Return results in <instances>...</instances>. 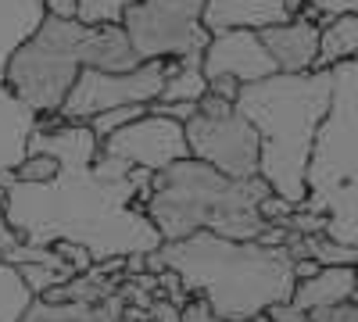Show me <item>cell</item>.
I'll use <instances>...</instances> for the list:
<instances>
[{"mask_svg":"<svg viewBox=\"0 0 358 322\" xmlns=\"http://www.w3.org/2000/svg\"><path fill=\"white\" fill-rule=\"evenodd\" d=\"M0 197H4V190H0Z\"/></svg>","mask_w":358,"mask_h":322,"instance_id":"4dcf8cb0","label":"cell"},{"mask_svg":"<svg viewBox=\"0 0 358 322\" xmlns=\"http://www.w3.org/2000/svg\"><path fill=\"white\" fill-rule=\"evenodd\" d=\"M201 11L204 0H129L122 29L140 61L201 57L208 47Z\"/></svg>","mask_w":358,"mask_h":322,"instance_id":"52a82bcc","label":"cell"},{"mask_svg":"<svg viewBox=\"0 0 358 322\" xmlns=\"http://www.w3.org/2000/svg\"><path fill=\"white\" fill-rule=\"evenodd\" d=\"M43 11L57 18H76V0H43Z\"/></svg>","mask_w":358,"mask_h":322,"instance_id":"f1b7e54d","label":"cell"},{"mask_svg":"<svg viewBox=\"0 0 358 322\" xmlns=\"http://www.w3.org/2000/svg\"><path fill=\"white\" fill-rule=\"evenodd\" d=\"M201 72L204 79L233 75L236 82H258L276 72V61L268 57L262 36L255 29H229V33L208 36V47L201 54Z\"/></svg>","mask_w":358,"mask_h":322,"instance_id":"8fae6325","label":"cell"},{"mask_svg":"<svg viewBox=\"0 0 358 322\" xmlns=\"http://www.w3.org/2000/svg\"><path fill=\"white\" fill-rule=\"evenodd\" d=\"M33 129H36V115L0 82V172H11L25 158V143Z\"/></svg>","mask_w":358,"mask_h":322,"instance_id":"2e32d148","label":"cell"},{"mask_svg":"<svg viewBox=\"0 0 358 322\" xmlns=\"http://www.w3.org/2000/svg\"><path fill=\"white\" fill-rule=\"evenodd\" d=\"M183 133H187L190 158L219 168L222 175H233V180L258 175L262 143L255 126L236 111V104L226 111H194L183 122Z\"/></svg>","mask_w":358,"mask_h":322,"instance_id":"9c48e42d","label":"cell"},{"mask_svg":"<svg viewBox=\"0 0 358 322\" xmlns=\"http://www.w3.org/2000/svg\"><path fill=\"white\" fill-rule=\"evenodd\" d=\"M101 151L118 158V161H126L129 168H143V172H162L165 165H172L179 158H190L183 122L155 111L151 104H147L143 115H136L133 122H126L122 129L104 136Z\"/></svg>","mask_w":358,"mask_h":322,"instance_id":"30bf717a","label":"cell"},{"mask_svg":"<svg viewBox=\"0 0 358 322\" xmlns=\"http://www.w3.org/2000/svg\"><path fill=\"white\" fill-rule=\"evenodd\" d=\"M126 301L118 298V290L101 301V305H90V301H43L33 298V305L25 308V315L18 322H118Z\"/></svg>","mask_w":358,"mask_h":322,"instance_id":"e0dca14e","label":"cell"},{"mask_svg":"<svg viewBox=\"0 0 358 322\" xmlns=\"http://www.w3.org/2000/svg\"><path fill=\"white\" fill-rule=\"evenodd\" d=\"M83 36H86V25L79 18H57L43 11L36 29L11 50L0 82L36 119L57 115L65 94L72 90V82L83 68V57H79Z\"/></svg>","mask_w":358,"mask_h":322,"instance_id":"8992f818","label":"cell"},{"mask_svg":"<svg viewBox=\"0 0 358 322\" xmlns=\"http://www.w3.org/2000/svg\"><path fill=\"white\" fill-rule=\"evenodd\" d=\"M169 61H140L129 72H101V68H79L72 90L62 101L57 119L65 122H90L94 115L129 104H155L165 82Z\"/></svg>","mask_w":358,"mask_h":322,"instance_id":"ba28073f","label":"cell"},{"mask_svg":"<svg viewBox=\"0 0 358 322\" xmlns=\"http://www.w3.org/2000/svg\"><path fill=\"white\" fill-rule=\"evenodd\" d=\"M129 0H76V18L83 25H122Z\"/></svg>","mask_w":358,"mask_h":322,"instance_id":"7402d4cb","label":"cell"},{"mask_svg":"<svg viewBox=\"0 0 358 322\" xmlns=\"http://www.w3.org/2000/svg\"><path fill=\"white\" fill-rule=\"evenodd\" d=\"M97 147L86 122H65L57 115L36 119L25 154L43 151L57 161V172L43 183H18L0 172V212L18 240L33 247L76 244L90 261L147 254L162 244L158 229L143 215L151 172L108 175L97 168Z\"/></svg>","mask_w":358,"mask_h":322,"instance_id":"6da1fadb","label":"cell"},{"mask_svg":"<svg viewBox=\"0 0 358 322\" xmlns=\"http://www.w3.org/2000/svg\"><path fill=\"white\" fill-rule=\"evenodd\" d=\"M79 57L83 68H101V72H129L140 65L122 25H86Z\"/></svg>","mask_w":358,"mask_h":322,"instance_id":"9a60e30c","label":"cell"},{"mask_svg":"<svg viewBox=\"0 0 358 322\" xmlns=\"http://www.w3.org/2000/svg\"><path fill=\"white\" fill-rule=\"evenodd\" d=\"M208 90V79L201 72V57H176L165 68V82L155 104H197Z\"/></svg>","mask_w":358,"mask_h":322,"instance_id":"ffe728a7","label":"cell"},{"mask_svg":"<svg viewBox=\"0 0 358 322\" xmlns=\"http://www.w3.org/2000/svg\"><path fill=\"white\" fill-rule=\"evenodd\" d=\"M308 322H358V294L344 305L322 308V312H308Z\"/></svg>","mask_w":358,"mask_h":322,"instance_id":"d4e9b609","label":"cell"},{"mask_svg":"<svg viewBox=\"0 0 358 322\" xmlns=\"http://www.w3.org/2000/svg\"><path fill=\"white\" fill-rule=\"evenodd\" d=\"M143 108L147 104H129V108H111V111H101V115H94L86 126L94 129V136L97 140H104V136H111L115 129H122L126 122H133L136 115H143Z\"/></svg>","mask_w":358,"mask_h":322,"instance_id":"603a6c76","label":"cell"},{"mask_svg":"<svg viewBox=\"0 0 358 322\" xmlns=\"http://www.w3.org/2000/svg\"><path fill=\"white\" fill-rule=\"evenodd\" d=\"M179 315H147V322H176Z\"/></svg>","mask_w":358,"mask_h":322,"instance_id":"f546056e","label":"cell"},{"mask_svg":"<svg viewBox=\"0 0 358 322\" xmlns=\"http://www.w3.org/2000/svg\"><path fill=\"white\" fill-rule=\"evenodd\" d=\"M344 11H355V15H358V0H305L297 15H305V18H312V22H322V18L344 15Z\"/></svg>","mask_w":358,"mask_h":322,"instance_id":"cb8c5ba5","label":"cell"},{"mask_svg":"<svg viewBox=\"0 0 358 322\" xmlns=\"http://www.w3.org/2000/svg\"><path fill=\"white\" fill-rule=\"evenodd\" d=\"M147 272L172 269L190 298H204L222 322H244L294 294V258L287 247L229 240L197 229L183 240H162L143 254Z\"/></svg>","mask_w":358,"mask_h":322,"instance_id":"7a4b0ae2","label":"cell"},{"mask_svg":"<svg viewBox=\"0 0 358 322\" xmlns=\"http://www.w3.org/2000/svg\"><path fill=\"white\" fill-rule=\"evenodd\" d=\"M334 101V72H273L258 82H244L236 111L258 133V175L287 204H301L308 193V158L315 133Z\"/></svg>","mask_w":358,"mask_h":322,"instance_id":"3957f363","label":"cell"},{"mask_svg":"<svg viewBox=\"0 0 358 322\" xmlns=\"http://www.w3.org/2000/svg\"><path fill=\"white\" fill-rule=\"evenodd\" d=\"M29 305H33V290L25 286L22 272L0 261V322H18Z\"/></svg>","mask_w":358,"mask_h":322,"instance_id":"44dd1931","label":"cell"},{"mask_svg":"<svg viewBox=\"0 0 358 322\" xmlns=\"http://www.w3.org/2000/svg\"><path fill=\"white\" fill-rule=\"evenodd\" d=\"M265 315L273 319V322H308V315H305V312H297L290 301H280V305H273V308H268Z\"/></svg>","mask_w":358,"mask_h":322,"instance_id":"4316f807","label":"cell"},{"mask_svg":"<svg viewBox=\"0 0 358 322\" xmlns=\"http://www.w3.org/2000/svg\"><path fill=\"white\" fill-rule=\"evenodd\" d=\"M358 54V15H330L319 22V54H315V68H334L348 57Z\"/></svg>","mask_w":358,"mask_h":322,"instance_id":"ac0fdd59","label":"cell"},{"mask_svg":"<svg viewBox=\"0 0 358 322\" xmlns=\"http://www.w3.org/2000/svg\"><path fill=\"white\" fill-rule=\"evenodd\" d=\"M355 294H358V265H319L312 276L294 283L290 305L308 315V312L344 305Z\"/></svg>","mask_w":358,"mask_h":322,"instance_id":"5bb4252c","label":"cell"},{"mask_svg":"<svg viewBox=\"0 0 358 322\" xmlns=\"http://www.w3.org/2000/svg\"><path fill=\"white\" fill-rule=\"evenodd\" d=\"M258 36L268 50V57L276 61V72H312L315 54H319V22L294 15L280 25L258 29Z\"/></svg>","mask_w":358,"mask_h":322,"instance_id":"4fadbf2b","label":"cell"},{"mask_svg":"<svg viewBox=\"0 0 358 322\" xmlns=\"http://www.w3.org/2000/svg\"><path fill=\"white\" fill-rule=\"evenodd\" d=\"M273 193L262 175L233 180L197 158H179L162 172H151L143 197V215L162 240H183L197 229L229 240H258L265 219L258 204Z\"/></svg>","mask_w":358,"mask_h":322,"instance_id":"277c9868","label":"cell"},{"mask_svg":"<svg viewBox=\"0 0 358 322\" xmlns=\"http://www.w3.org/2000/svg\"><path fill=\"white\" fill-rule=\"evenodd\" d=\"M43 18V0H0V79L11 50L33 33Z\"/></svg>","mask_w":358,"mask_h":322,"instance_id":"d6986e66","label":"cell"},{"mask_svg":"<svg viewBox=\"0 0 358 322\" xmlns=\"http://www.w3.org/2000/svg\"><path fill=\"white\" fill-rule=\"evenodd\" d=\"M330 72L334 101L312 143L301 208L326 219V237L358 247V54Z\"/></svg>","mask_w":358,"mask_h":322,"instance_id":"5b68a950","label":"cell"},{"mask_svg":"<svg viewBox=\"0 0 358 322\" xmlns=\"http://www.w3.org/2000/svg\"><path fill=\"white\" fill-rule=\"evenodd\" d=\"M305 0H204L201 25L208 36L229 33V29H268L294 18Z\"/></svg>","mask_w":358,"mask_h":322,"instance_id":"7c38bea8","label":"cell"},{"mask_svg":"<svg viewBox=\"0 0 358 322\" xmlns=\"http://www.w3.org/2000/svg\"><path fill=\"white\" fill-rule=\"evenodd\" d=\"M176 322H222V319L208 308L204 298H187V305L179 308V319Z\"/></svg>","mask_w":358,"mask_h":322,"instance_id":"484cf974","label":"cell"},{"mask_svg":"<svg viewBox=\"0 0 358 322\" xmlns=\"http://www.w3.org/2000/svg\"><path fill=\"white\" fill-rule=\"evenodd\" d=\"M208 90H215V94L226 97V101H236V94H241V82H236L233 75H215V79H208Z\"/></svg>","mask_w":358,"mask_h":322,"instance_id":"83f0119b","label":"cell"}]
</instances>
